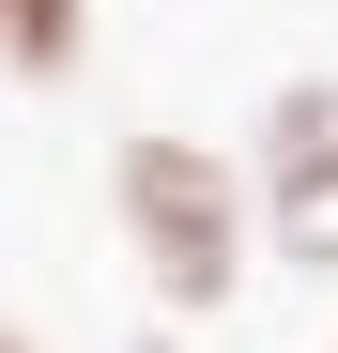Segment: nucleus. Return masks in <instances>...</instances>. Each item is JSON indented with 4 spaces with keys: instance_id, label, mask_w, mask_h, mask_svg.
Returning a JSON list of instances; mask_svg holds the SVG:
<instances>
[{
    "instance_id": "f257e3e1",
    "label": "nucleus",
    "mask_w": 338,
    "mask_h": 353,
    "mask_svg": "<svg viewBox=\"0 0 338 353\" xmlns=\"http://www.w3.org/2000/svg\"><path fill=\"white\" fill-rule=\"evenodd\" d=\"M108 215H123V261L169 323H215L246 292L261 261V185H246V154H215V139H169L139 123L123 154H108Z\"/></svg>"
},
{
    "instance_id": "f03ea898",
    "label": "nucleus",
    "mask_w": 338,
    "mask_h": 353,
    "mask_svg": "<svg viewBox=\"0 0 338 353\" xmlns=\"http://www.w3.org/2000/svg\"><path fill=\"white\" fill-rule=\"evenodd\" d=\"M246 185H261V261L338 276V77H292L246 139Z\"/></svg>"
},
{
    "instance_id": "7ed1b4c3",
    "label": "nucleus",
    "mask_w": 338,
    "mask_h": 353,
    "mask_svg": "<svg viewBox=\"0 0 338 353\" xmlns=\"http://www.w3.org/2000/svg\"><path fill=\"white\" fill-rule=\"evenodd\" d=\"M92 62V0H0V77L16 92H62Z\"/></svg>"
},
{
    "instance_id": "20e7f679",
    "label": "nucleus",
    "mask_w": 338,
    "mask_h": 353,
    "mask_svg": "<svg viewBox=\"0 0 338 353\" xmlns=\"http://www.w3.org/2000/svg\"><path fill=\"white\" fill-rule=\"evenodd\" d=\"M0 353H46V338H31V323H0Z\"/></svg>"
}]
</instances>
